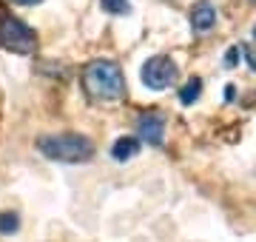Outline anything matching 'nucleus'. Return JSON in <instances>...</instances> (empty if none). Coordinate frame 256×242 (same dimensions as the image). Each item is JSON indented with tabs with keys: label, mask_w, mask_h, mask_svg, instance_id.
<instances>
[{
	"label": "nucleus",
	"mask_w": 256,
	"mask_h": 242,
	"mask_svg": "<svg viewBox=\"0 0 256 242\" xmlns=\"http://www.w3.org/2000/svg\"><path fill=\"white\" fill-rule=\"evenodd\" d=\"M137 134L148 146H162L165 140V117L156 112H148V114H140L137 117Z\"/></svg>",
	"instance_id": "nucleus-5"
},
{
	"label": "nucleus",
	"mask_w": 256,
	"mask_h": 242,
	"mask_svg": "<svg viewBox=\"0 0 256 242\" xmlns=\"http://www.w3.org/2000/svg\"><path fill=\"white\" fill-rule=\"evenodd\" d=\"M216 23V6L210 0H200L191 9V28L194 32H208Z\"/></svg>",
	"instance_id": "nucleus-6"
},
{
	"label": "nucleus",
	"mask_w": 256,
	"mask_h": 242,
	"mask_svg": "<svg viewBox=\"0 0 256 242\" xmlns=\"http://www.w3.org/2000/svg\"><path fill=\"white\" fill-rule=\"evenodd\" d=\"M82 88L92 102L122 100L126 97V74L114 60H92L82 72Z\"/></svg>",
	"instance_id": "nucleus-1"
},
{
	"label": "nucleus",
	"mask_w": 256,
	"mask_h": 242,
	"mask_svg": "<svg viewBox=\"0 0 256 242\" xmlns=\"http://www.w3.org/2000/svg\"><path fill=\"white\" fill-rule=\"evenodd\" d=\"M20 228V216L12 214V211H0V234H14Z\"/></svg>",
	"instance_id": "nucleus-10"
},
{
	"label": "nucleus",
	"mask_w": 256,
	"mask_h": 242,
	"mask_svg": "<svg viewBox=\"0 0 256 242\" xmlns=\"http://www.w3.org/2000/svg\"><path fill=\"white\" fill-rule=\"evenodd\" d=\"M140 77H142V86L151 88V92H165L171 88L174 80L180 77V66L165 54H156V57H148L142 68H140Z\"/></svg>",
	"instance_id": "nucleus-4"
},
{
	"label": "nucleus",
	"mask_w": 256,
	"mask_h": 242,
	"mask_svg": "<svg viewBox=\"0 0 256 242\" xmlns=\"http://www.w3.org/2000/svg\"><path fill=\"white\" fill-rule=\"evenodd\" d=\"M37 151L43 157L54 160V162H88L94 157V142L86 137V134H74V131H66V134H43L37 137Z\"/></svg>",
	"instance_id": "nucleus-2"
},
{
	"label": "nucleus",
	"mask_w": 256,
	"mask_h": 242,
	"mask_svg": "<svg viewBox=\"0 0 256 242\" xmlns=\"http://www.w3.org/2000/svg\"><path fill=\"white\" fill-rule=\"evenodd\" d=\"M200 94H202V80L200 77H191V80L180 88V102H182V106H194V102L200 100Z\"/></svg>",
	"instance_id": "nucleus-8"
},
{
	"label": "nucleus",
	"mask_w": 256,
	"mask_h": 242,
	"mask_svg": "<svg viewBox=\"0 0 256 242\" xmlns=\"http://www.w3.org/2000/svg\"><path fill=\"white\" fill-rule=\"evenodd\" d=\"M242 52H245V46H230L228 54H225V66H228V68H234V66L239 63V54H242Z\"/></svg>",
	"instance_id": "nucleus-11"
},
{
	"label": "nucleus",
	"mask_w": 256,
	"mask_h": 242,
	"mask_svg": "<svg viewBox=\"0 0 256 242\" xmlns=\"http://www.w3.org/2000/svg\"><path fill=\"white\" fill-rule=\"evenodd\" d=\"M254 3H256V0H254Z\"/></svg>",
	"instance_id": "nucleus-14"
},
{
	"label": "nucleus",
	"mask_w": 256,
	"mask_h": 242,
	"mask_svg": "<svg viewBox=\"0 0 256 242\" xmlns=\"http://www.w3.org/2000/svg\"><path fill=\"white\" fill-rule=\"evenodd\" d=\"M254 40H256V26H254Z\"/></svg>",
	"instance_id": "nucleus-13"
},
{
	"label": "nucleus",
	"mask_w": 256,
	"mask_h": 242,
	"mask_svg": "<svg viewBox=\"0 0 256 242\" xmlns=\"http://www.w3.org/2000/svg\"><path fill=\"white\" fill-rule=\"evenodd\" d=\"M140 154V140L137 137H120L114 146H111V157L117 162H126V160H134Z\"/></svg>",
	"instance_id": "nucleus-7"
},
{
	"label": "nucleus",
	"mask_w": 256,
	"mask_h": 242,
	"mask_svg": "<svg viewBox=\"0 0 256 242\" xmlns=\"http://www.w3.org/2000/svg\"><path fill=\"white\" fill-rule=\"evenodd\" d=\"M12 3H18V6H34V3H43V0H12Z\"/></svg>",
	"instance_id": "nucleus-12"
},
{
	"label": "nucleus",
	"mask_w": 256,
	"mask_h": 242,
	"mask_svg": "<svg viewBox=\"0 0 256 242\" xmlns=\"http://www.w3.org/2000/svg\"><path fill=\"white\" fill-rule=\"evenodd\" d=\"M0 46L14 52V54H34L37 34H34V28L28 23H23L20 18L3 14L0 18Z\"/></svg>",
	"instance_id": "nucleus-3"
},
{
	"label": "nucleus",
	"mask_w": 256,
	"mask_h": 242,
	"mask_svg": "<svg viewBox=\"0 0 256 242\" xmlns=\"http://www.w3.org/2000/svg\"><path fill=\"white\" fill-rule=\"evenodd\" d=\"M102 12H108V14H117V18H122V14H131V0H100Z\"/></svg>",
	"instance_id": "nucleus-9"
}]
</instances>
